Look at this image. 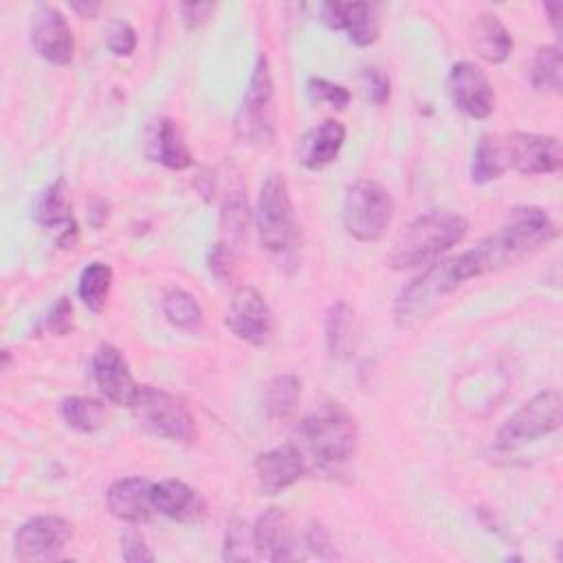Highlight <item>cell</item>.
Segmentation results:
<instances>
[{
    "label": "cell",
    "instance_id": "cell-1",
    "mask_svg": "<svg viewBox=\"0 0 563 563\" xmlns=\"http://www.w3.org/2000/svg\"><path fill=\"white\" fill-rule=\"evenodd\" d=\"M554 235L556 227L545 209L534 205L515 207L495 233L479 240L473 249L455 255L457 275L462 282H468L484 273L510 266L539 251Z\"/></svg>",
    "mask_w": 563,
    "mask_h": 563
},
{
    "label": "cell",
    "instance_id": "cell-2",
    "mask_svg": "<svg viewBox=\"0 0 563 563\" xmlns=\"http://www.w3.org/2000/svg\"><path fill=\"white\" fill-rule=\"evenodd\" d=\"M301 435L314 466L325 475H339L358 449L356 420L336 400H323L310 409L301 420Z\"/></svg>",
    "mask_w": 563,
    "mask_h": 563
},
{
    "label": "cell",
    "instance_id": "cell-3",
    "mask_svg": "<svg viewBox=\"0 0 563 563\" xmlns=\"http://www.w3.org/2000/svg\"><path fill=\"white\" fill-rule=\"evenodd\" d=\"M468 233V220L449 209H431L418 216L396 240L389 253L394 271H409L435 262Z\"/></svg>",
    "mask_w": 563,
    "mask_h": 563
},
{
    "label": "cell",
    "instance_id": "cell-4",
    "mask_svg": "<svg viewBox=\"0 0 563 563\" xmlns=\"http://www.w3.org/2000/svg\"><path fill=\"white\" fill-rule=\"evenodd\" d=\"M277 132L275 88L266 55H257L251 70L246 90L242 95L240 110L235 114V134L251 147H268Z\"/></svg>",
    "mask_w": 563,
    "mask_h": 563
},
{
    "label": "cell",
    "instance_id": "cell-5",
    "mask_svg": "<svg viewBox=\"0 0 563 563\" xmlns=\"http://www.w3.org/2000/svg\"><path fill=\"white\" fill-rule=\"evenodd\" d=\"M255 227L264 251L277 257H288L295 249L297 227L288 183L284 174H268L260 187Z\"/></svg>",
    "mask_w": 563,
    "mask_h": 563
},
{
    "label": "cell",
    "instance_id": "cell-6",
    "mask_svg": "<svg viewBox=\"0 0 563 563\" xmlns=\"http://www.w3.org/2000/svg\"><path fill=\"white\" fill-rule=\"evenodd\" d=\"M464 282L457 275L455 255L435 260L418 277H413L394 301V319L400 328L413 325L429 317L444 297L457 290Z\"/></svg>",
    "mask_w": 563,
    "mask_h": 563
},
{
    "label": "cell",
    "instance_id": "cell-7",
    "mask_svg": "<svg viewBox=\"0 0 563 563\" xmlns=\"http://www.w3.org/2000/svg\"><path fill=\"white\" fill-rule=\"evenodd\" d=\"M394 218V198L385 185L372 178L354 180L343 196L341 220L345 231L358 242H376L385 235Z\"/></svg>",
    "mask_w": 563,
    "mask_h": 563
},
{
    "label": "cell",
    "instance_id": "cell-8",
    "mask_svg": "<svg viewBox=\"0 0 563 563\" xmlns=\"http://www.w3.org/2000/svg\"><path fill=\"white\" fill-rule=\"evenodd\" d=\"M132 409L139 424L158 438L178 444H191L196 440L194 413L189 411L187 402L176 394L143 385Z\"/></svg>",
    "mask_w": 563,
    "mask_h": 563
},
{
    "label": "cell",
    "instance_id": "cell-9",
    "mask_svg": "<svg viewBox=\"0 0 563 563\" xmlns=\"http://www.w3.org/2000/svg\"><path fill=\"white\" fill-rule=\"evenodd\" d=\"M563 398L559 389H543L526 400L497 431L495 446L499 451H515L526 442L550 435L561 427Z\"/></svg>",
    "mask_w": 563,
    "mask_h": 563
},
{
    "label": "cell",
    "instance_id": "cell-10",
    "mask_svg": "<svg viewBox=\"0 0 563 563\" xmlns=\"http://www.w3.org/2000/svg\"><path fill=\"white\" fill-rule=\"evenodd\" d=\"M224 323L240 341L253 347L266 345L275 332L273 310L255 286H240L233 290Z\"/></svg>",
    "mask_w": 563,
    "mask_h": 563
},
{
    "label": "cell",
    "instance_id": "cell-11",
    "mask_svg": "<svg viewBox=\"0 0 563 563\" xmlns=\"http://www.w3.org/2000/svg\"><path fill=\"white\" fill-rule=\"evenodd\" d=\"M73 537V523L59 515H37L24 521L13 537L18 561H55Z\"/></svg>",
    "mask_w": 563,
    "mask_h": 563
},
{
    "label": "cell",
    "instance_id": "cell-12",
    "mask_svg": "<svg viewBox=\"0 0 563 563\" xmlns=\"http://www.w3.org/2000/svg\"><path fill=\"white\" fill-rule=\"evenodd\" d=\"M29 37L33 51L48 64L68 66L75 57V35L64 13L53 4H40L31 15Z\"/></svg>",
    "mask_w": 563,
    "mask_h": 563
},
{
    "label": "cell",
    "instance_id": "cell-13",
    "mask_svg": "<svg viewBox=\"0 0 563 563\" xmlns=\"http://www.w3.org/2000/svg\"><path fill=\"white\" fill-rule=\"evenodd\" d=\"M451 101L471 119H488L495 110V90L488 75L473 62H457L446 77Z\"/></svg>",
    "mask_w": 563,
    "mask_h": 563
},
{
    "label": "cell",
    "instance_id": "cell-14",
    "mask_svg": "<svg viewBox=\"0 0 563 563\" xmlns=\"http://www.w3.org/2000/svg\"><path fill=\"white\" fill-rule=\"evenodd\" d=\"M92 378L106 400L119 407H130L136 402L139 385L132 378L125 356L119 347L101 343L92 354Z\"/></svg>",
    "mask_w": 563,
    "mask_h": 563
},
{
    "label": "cell",
    "instance_id": "cell-15",
    "mask_svg": "<svg viewBox=\"0 0 563 563\" xmlns=\"http://www.w3.org/2000/svg\"><path fill=\"white\" fill-rule=\"evenodd\" d=\"M508 141V154H510V167L537 176V174H554L563 165V152L561 141L550 134H537V132H515L506 136Z\"/></svg>",
    "mask_w": 563,
    "mask_h": 563
},
{
    "label": "cell",
    "instance_id": "cell-16",
    "mask_svg": "<svg viewBox=\"0 0 563 563\" xmlns=\"http://www.w3.org/2000/svg\"><path fill=\"white\" fill-rule=\"evenodd\" d=\"M253 468H255V479L260 490L264 495H277L290 488L292 484H297L306 475L308 464L299 446L292 442H286L260 453L253 462Z\"/></svg>",
    "mask_w": 563,
    "mask_h": 563
},
{
    "label": "cell",
    "instance_id": "cell-17",
    "mask_svg": "<svg viewBox=\"0 0 563 563\" xmlns=\"http://www.w3.org/2000/svg\"><path fill=\"white\" fill-rule=\"evenodd\" d=\"M321 22L332 31H343L356 46H372L380 35L378 11L369 2H325Z\"/></svg>",
    "mask_w": 563,
    "mask_h": 563
},
{
    "label": "cell",
    "instance_id": "cell-18",
    "mask_svg": "<svg viewBox=\"0 0 563 563\" xmlns=\"http://www.w3.org/2000/svg\"><path fill=\"white\" fill-rule=\"evenodd\" d=\"M251 545L255 556L264 561H292L299 556L292 523L282 508H268L257 517L251 528Z\"/></svg>",
    "mask_w": 563,
    "mask_h": 563
},
{
    "label": "cell",
    "instance_id": "cell-19",
    "mask_svg": "<svg viewBox=\"0 0 563 563\" xmlns=\"http://www.w3.org/2000/svg\"><path fill=\"white\" fill-rule=\"evenodd\" d=\"M106 506L119 521L139 526L152 519V482L143 477L114 479L106 490Z\"/></svg>",
    "mask_w": 563,
    "mask_h": 563
},
{
    "label": "cell",
    "instance_id": "cell-20",
    "mask_svg": "<svg viewBox=\"0 0 563 563\" xmlns=\"http://www.w3.org/2000/svg\"><path fill=\"white\" fill-rule=\"evenodd\" d=\"M152 506L158 515L178 523H198L207 512L205 497L180 479L152 484Z\"/></svg>",
    "mask_w": 563,
    "mask_h": 563
},
{
    "label": "cell",
    "instance_id": "cell-21",
    "mask_svg": "<svg viewBox=\"0 0 563 563\" xmlns=\"http://www.w3.org/2000/svg\"><path fill=\"white\" fill-rule=\"evenodd\" d=\"M145 156L167 169H187L194 163L191 150L183 139L174 119L161 117L152 121L145 141Z\"/></svg>",
    "mask_w": 563,
    "mask_h": 563
},
{
    "label": "cell",
    "instance_id": "cell-22",
    "mask_svg": "<svg viewBox=\"0 0 563 563\" xmlns=\"http://www.w3.org/2000/svg\"><path fill=\"white\" fill-rule=\"evenodd\" d=\"M345 143V125L336 119H325L314 125L299 145V161L308 169H321L330 165Z\"/></svg>",
    "mask_w": 563,
    "mask_h": 563
},
{
    "label": "cell",
    "instance_id": "cell-23",
    "mask_svg": "<svg viewBox=\"0 0 563 563\" xmlns=\"http://www.w3.org/2000/svg\"><path fill=\"white\" fill-rule=\"evenodd\" d=\"M471 46L488 64H501L512 51V35L495 13H482L471 26Z\"/></svg>",
    "mask_w": 563,
    "mask_h": 563
},
{
    "label": "cell",
    "instance_id": "cell-24",
    "mask_svg": "<svg viewBox=\"0 0 563 563\" xmlns=\"http://www.w3.org/2000/svg\"><path fill=\"white\" fill-rule=\"evenodd\" d=\"M510 169V154H508V141L499 134H484L477 141V147L473 152L471 163V180L477 185L497 180Z\"/></svg>",
    "mask_w": 563,
    "mask_h": 563
},
{
    "label": "cell",
    "instance_id": "cell-25",
    "mask_svg": "<svg viewBox=\"0 0 563 563\" xmlns=\"http://www.w3.org/2000/svg\"><path fill=\"white\" fill-rule=\"evenodd\" d=\"M33 218L42 227H73V200H70V189L66 178H57L51 183L46 189L40 191L35 207H33Z\"/></svg>",
    "mask_w": 563,
    "mask_h": 563
},
{
    "label": "cell",
    "instance_id": "cell-26",
    "mask_svg": "<svg viewBox=\"0 0 563 563\" xmlns=\"http://www.w3.org/2000/svg\"><path fill=\"white\" fill-rule=\"evenodd\" d=\"M301 380L295 374H277L264 387V411L268 420H286L297 409Z\"/></svg>",
    "mask_w": 563,
    "mask_h": 563
},
{
    "label": "cell",
    "instance_id": "cell-27",
    "mask_svg": "<svg viewBox=\"0 0 563 563\" xmlns=\"http://www.w3.org/2000/svg\"><path fill=\"white\" fill-rule=\"evenodd\" d=\"M163 314L174 328L185 332H198L205 321L202 306L185 288H169L163 295Z\"/></svg>",
    "mask_w": 563,
    "mask_h": 563
},
{
    "label": "cell",
    "instance_id": "cell-28",
    "mask_svg": "<svg viewBox=\"0 0 563 563\" xmlns=\"http://www.w3.org/2000/svg\"><path fill=\"white\" fill-rule=\"evenodd\" d=\"M59 416L70 429L92 433L106 422V407L101 400L90 396H66L59 402Z\"/></svg>",
    "mask_w": 563,
    "mask_h": 563
},
{
    "label": "cell",
    "instance_id": "cell-29",
    "mask_svg": "<svg viewBox=\"0 0 563 563\" xmlns=\"http://www.w3.org/2000/svg\"><path fill=\"white\" fill-rule=\"evenodd\" d=\"M110 288H112V266L110 264H106V262H90L81 271L77 292H79V299L84 301V306L90 312H95V314L103 312L108 295H110Z\"/></svg>",
    "mask_w": 563,
    "mask_h": 563
},
{
    "label": "cell",
    "instance_id": "cell-30",
    "mask_svg": "<svg viewBox=\"0 0 563 563\" xmlns=\"http://www.w3.org/2000/svg\"><path fill=\"white\" fill-rule=\"evenodd\" d=\"M530 84L537 92H561L563 57L556 44H545L537 48L530 68Z\"/></svg>",
    "mask_w": 563,
    "mask_h": 563
},
{
    "label": "cell",
    "instance_id": "cell-31",
    "mask_svg": "<svg viewBox=\"0 0 563 563\" xmlns=\"http://www.w3.org/2000/svg\"><path fill=\"white\" fill-rule=\"evenodd\" d=\"M249 200L244 196V191L233 189L229 191V196L224 198L222 205V231L227 238V246L240 249L244 244V240L249 238Z\"/></svg>",
    "mask_w": 563,
    "mask_h": 563
},
{
    "label": "cell",
    "instance_id": "cell-32",
    "mask_svg": "<svg viewBox=\"0 0 563 563\" xmlns=\"http://www.w3.org/2000/svg\"><path fill=\"white\" fill-rule=\"evenodd\" d=\"M352 317H354V312L345 301L332 303L325 314V347L332 358H341L350 350Z\"/></svg>",
    "mask_w": 563,
    "mask_h": 563
},
{
    "label": "cell",
    "instance_id": "cell-33",
    "mask_svg": "<svg viewBox=\"0 0 563 563\" xmlns=\"http://www.w3.org/2000/svg\"><path fill=\"white\" fill-rule=\"evenodd\" d=\"M308 95L317 103H328L336 110H343L350 103V90L341 84L328 81L323 77H310L308 79Z\"/></svg>",
    "mask_w": 563,
    "mask_h": 563
},
{
    "label": "cell",
    "instance_id": "cell-34",
    "mask_svg": "<svg viewBox=\"0 0 563 563\" xmlns=\"http://www.w3.org/2000/svg\"><path fill=\"white\" fill-rule=\"evenodd\" d=\"M106 46L110 48L112 55L128 57L136 48V31L132 29L130 22L114 20L106 31Z\"/></svg>",
    "mask_w": 563,
    "mask_h": 563
},
{
    "label": "cell",
    "instance_id": "cell-35",
    "mask_svg": "<svg viewBox=\"0 0 563 563\" xmlns=\"http://www.w3.org/2000/svg\"><path fill=\"white\" fill-rule=\"evenodd\" d=\"M121 559L128 563H150L156 556L150 550V545L145 543L143 534L130 528L121 534Z\"/></svg>",
    "mask_w": 563,
    "mask_h": 563
},
{
    "label": "cell",
    "instance_id": "cell-36",
    "mask_svg": "<svg viewBox=\"0 0 563 563\" xmlns=\"http://www.w3.org/2000/svg\"><path fill=\"white\" fill-rule=\"evenodd\" d=\"M46 328L55 336H66L75 328V308L68 297H59L46 317Z\"/></svg>",
    "mask_w": 563,
    "mask_h": 563
},
{
    "label": "cell",
    "instance_id": "cell-37",
    "mask_svg": "<svg viewBox=\"0 0 563 563\" xmlns=\"http://www.w3.org/2000/svg\"><path fill=\"white\" fill-rule=\"evenodd\" d=\"M363 81H365V95L374 106H383L391 97V84L389 77L380 68H365L363 70Z\"/></svg>",
    "mask_w": 563,
    "mask_h": 563
},
{
    "label": "cell",
    "instance_id": "cell-38",
    "mask_svg": "<svg viewBox=\"0 0 563 563\" xmlns=\"http://www.w3.org/2000/svg\"><path fill=\"white\" fill-rule=\"evenodd\" d=\"M246 556L249 554H246V530H244V523L240 519H233L227 526L222 559H227V561H242Z\"/></svg>",
    "mask_w": 563,
    "mask_h": 563
},
{
    "label": "cell",
    "instance_id": "cell-39",
    "mask_svg": "<svg viewBox=\"0 0 563 563\" xmlns=\"http://www.w3.org/2000/svg\"><path fill=\"white\" fill-rule=\"evenodd\" d=\"M213 13V4L211 2H185L180 4V20L185 24V29L194 31L198 26H202Z\"/></svg>",
    "mask_w": 563,
    "mask_h": 563
},
{
    "label": "cell",
    "instance_id": "cell-40",
    "mask_svg": "<svg viewBox=\"0 0 563 563\" xmlns=\"http://www.w3.org/2000/svg\"><path fill=\"white\" fill-rule=\"evenodd\" d=\"M209 271L216 279L224 282L231 277V249L227 244H213L209 251Z\"/></svg>",
    "mask_w": 563,
    "mask_h": 563
},
{
    "label": "cell",
    "instance_id": "cell-41",
    "mask_svg": "<svg viewBox=\"0 0 563 563\" xmlns=\"http://www.w3.org/2000/svg\"><path fill=\"white\" fill-rule=\"evenodd\" d=\"M303 539H306V545H308L317 556H321V559H330V556H334L330 534L325 532V528H323V526L312 523V526L306 530Z\"/></svg>",
    "mask_w": 563,
    "mask_h": 563
},
{
    "label": "cell",
    "instance_id": "cell-42",
    "mask_svg": "<svg viewBox=\"0 0 563 563\" xmlns=\"http://www.w3.org/2000/svg\"><path fill=\"white\" fill-rule=\"evenodd\" d=\"M70 9L81 15V18H95L101 9L99 2H88V0H79V2H70Z\"/></svg>",
    "mask_w": 563,
    "mask_h": 563
},
{
    "label": "cell",
    "instance_id": "cell-43",
    "mask_svg": "<svg viewBox=\"0 0 563 563\" xmlns=\"http://www.w3.org/2000/svg\"><path fill=\"white\" fill-rule=\"evenodd\" d=\"M543 9H545V13L550 15L548 20H550L552 29H554L556 33H561V2H545Z\"/></svg>",
    "mask_w": 563,
    "mask_h": 563
}]
</instances>
